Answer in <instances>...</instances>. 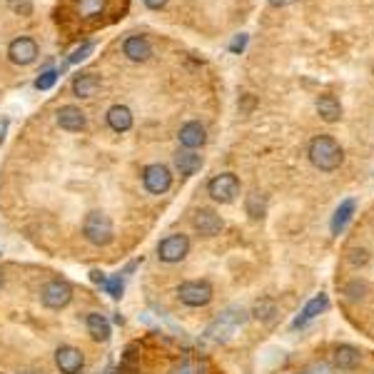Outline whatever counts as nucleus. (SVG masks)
I'll list each match as a JSON object with an SVG mask.
<instances>
[{
	"label": "nucleus",
	"mask_w": 374,
	"mask_h": 374,
	"mask_svg": "<svg viewBox=\"0 0 374 374\" xmlns=\"http://www.w3.org/2000/svg\"><path fill=\"white\" fill-rule=\"evenodd\" d=\"M310 160L322 172H335L344 162V150L332 135H317L310 143Z\"/></svg>",
	"instance_id": "nucleus-1"
},
{
	"label": "nucleus",
	"mask_w": 374,
	"mask_h": 374,
	"mask_svg": "<svg viewBox=\"0 0 374 374\" xmlns=\"http://www.w3.org/2000/svg\"><path fill=\"white\" fill-rule=\"evenodd\" d=\"M82 237H85V242H90L93 247H107V244L115 240L112 220L100 210L87 212L85 220H82Z\"/></svg>",
	"instance_id": "nucleus-2"
},
{
	"label": "nucleus",
	"mask_w": 374,
	"mask_h": 374,
	"mask_svg": "<svg viewBox=\"0 0 374 374\" xmlns=\"http://www.w3.org/2000/svg\"><path fill=\"white\" fill-rule=\"evenodd\" d=\"M244 322H247V312L240 310V307H230V310H224L220 317L212 319L210 327L205 330V335L212 342H227Z\"/></svg>",
	"instance_id": "nucleus-3"
},
{
	"label": "nucleus",
	"mask_w": 374,
	"mask_h": 374,
	"mask_svg": "<svg viewBox=\"0 0 374 374\" xmlns=\"http://www.w3.org/2000/svg\"><path fill=\"white\" fill-rule=\"evenodd\" d=\"M175 292H177V299L185 307H205L212 302L215 290H212V285L207 280H187Z\"/></svg>",
	"instance_id": "nucleus-4"
},
{
	"label": "nucleus",
	"mask_w": 374,
	"mask_h": 374,
	"mask_svg": "<svg viewBox=\"0 0 374 374\" xmlns=\"http://www.w3.org/2000/svg\"><path fill=\"white\" fill-rule=\"evenodd\" d=\"M207 195L220 205H230L240 195V180L232 172H220L207 182Z\"/></svg>",
	"instance_id": "nucleus-5"
},
{
	"label": "nucleus",
	"mask_w": 374,
	"mask_h": 374,
	"mask_svg": "<svg viewBox=\"0 0 374 374\" xmlns=\"http://www.w3.org/2000/svg\"><path fill=\"white\" fill-rule=\"evenodd\" d=\"M187 255H190V237L182 235V232L168 235L157 244V260L165 262V265H177V262H182Z\"/></svg>",
	"instance_id": "nucleus-6"
},
{
	"label": "nucleus",
	"mask_w": 374,
	"mask_h": 374,
	"mask_svg": "<svg viewBox=\"0 0 374 374\" xmlns=\"http://www.w3.org/2000/svg\"><path fill=\"white\" fill-rule=\"evenodd\" d=\"M143 187L150 195H165L172 187V172L168 165L152 162L143 168Z\"/></svg>",
	"instance_id": "nucleus-7"
},
{
	"label": "nucleus",
	"mask_w": 374,
	"mask_h": 374,
	"mask_svg": "<svg viewBox=\"0 0 374 374\" xmlns=\"http://www.w3.org/2000/svg\"><path fill=\"white\" fill-rule=\"evenodd\" d=\"M40 302L48 310H65L73 302V287L65 280H50L40 292Z\"/></svg>",
	"instance_id": "nucleus-8"
},
{
	"label": "nucleus",
	"mask_w": 374,
	"mask_h": 374,
	"mask_svg": "<svg viewBox=\"0 0 374 374\" xmlns=\"http://www.w3.org/2000/svg\"><path fill=\"white\" fill-rule=\"evenodd\" d=\"M55 367L60 374H80L85 367V355L82 349L73 347V344H62L55 349Z\"/></svg>",
	"instance_id": "nucleus-9"
},
{
	"label": "nucleus",
	"mask_w": 374,
	"mask_h": 374,
	"mask_svg": "<svg viewBox=\"0 0 374 374\" xmlns=\"http://www.w3.org/2000/svg\"><path fill=\"white\" fill-rule=\"evenodd\" d=\"M8 57H10V62H15V65H33V62L37 60V43L28 35L15 37V40H10V45H8Z\"/></svg>",
	"instance_id": "nucleus-10"
},
{
	"label": "nucleus",
	"mask_w": 374,
	"mask_h": 374,
	"mask_svg": "<svg viewBox=\"0 0 374 374\" xmlns=\"http://www.w3.org/2000/svg\"><path fill=\"white\" fill-rule=\"evenodd\" d=\"M193 227H195V232H197V235L215 237V235H220V232H222L224 222H222V217H220L215 210L199 207V210L195 212V217H193Z\"/></svg>",
	"instance_id": "nucleus-11"
},
{
	"label": "nucleus",
	"mask_w": 374,
	"mask_h": 374,
	"mask_svg": "<svg viewBox=\"0 0 374 374\" xmlns=\"http://www.w3.org/2000/svg\"><path fill=\"white\" fill-rule=\"evenodd\" d=\"M57 125L68 132H82L87 127V115L78 105H62L57 110Z\"/></svg>",
	"instance_id": "nucleus-12"
},
{
	"label": "nucleus",
	"mask_w": 374,
	"mask_h": 374,
	"mask_svg": "<svg viewBox=\"0 0 374 374\" xmlns=\"http://www.w3.org/2000/svg\"><path fill=\"white\" fill-rule=\"evenodd\" d=\"M177 140H180V145L185 150L202 148V145H205V140H207L205 125L197 123V120H190V123H185L180 127V132H177Z\"/></svg>",
	"instance_id": "nucleus-13"
},
{
	"label": "nucleus",
	"mask_w": 374,
	"mask_h": 374,
	"mask_svg": "<svg viewBox=\"0 0 374 374\" xmlns=\"http://www.w3.org/2000/svg\"><path fill=\"white\" fill-rule=\"evenodd\" d=\"M123 53L127 60L132 62H145L152 55V45L145 35H127L123 43Z\"/></svg>",
	"instance_id": "nucleus-14"
},
{
	"label": "nucleus",
	"mask_w": 374,
	"mask_h": 374,
	"mask_svg": "<svg viewBox=\"0 0 374 374\" xmlns=\"http://www.w3.org/2000/svg\"><path fill=\"white\" fill-rule=\"evenodd\" d=\"M327 307H330V297H327V294H317V297H312L310 302L302 307V312L294 317L292 327H294V330H299V327H307V324H310L312 319H317L319 314L327 310Z\"/></svg>",
	"instance_id": "nucleus-15"
},
{
	"label": "nucleus",
	"mask_w": 374,
	"mask_h": 374,
	"mask_svg": "<svg viewBox=\"0 0 374 374\" xmlns=\"http://www.w3.org/2000/svg\"><path fill=\"white\" fill-rule=\"evenodd\" d=\"M107 120V127H110L112 132H127L132 127V123H135V118H132V110L127 105H112L110 110H107L105 115Z\"/></svg>",
	"instance_id": "nucleus-16"
},
{
	"label": "nucleus",
	"mask_w": 374,
	"mask_h": 374,
	"mask_svg": "<svg viewBox=\"0 0 374 374\" xmlns=\"http://www.w3.org/2000/svg\"><path fill=\"white\" fill-rule=\"evenodd\" d=\"M85 327H87V335L93 337L95 342H107L112 335V327L103 312H90L85 317Z\"/></svg>",
	"instance_id": "nucleus-17"
},
{
	"label": "nucleus",
	"mask_w": 374,
	"mask_h": 374,
	"mask_svg": "<svg viewBox=\"0 0 374 374\" xmlns=\"http://www.w3.org/2000/svg\"><path fill=\"white\" fill-rule=\"evenodd\" d=\"M100 90V75L95 73H78L73 78V93L75 98H93Z\"/></svg>",
	"instance_id": "nucleus-18"
},
{
	"label": "nucleus",
	"mask_w": 374,
	"mask_h": 374,
	"mask_svg": "<svg viewBox=\"0 0 374 374\" xmlns=\"http://www.w3.org/2000/svg\"><path fill=\"white\" fill-rule=\"evenodd\" d=\"M175 168H177V172L185 175V177H190V175L199 172V168H202V155H197L195 150H177V155H175Z\"/></svg>",
	"instance_id": "nucleus-19"
},
{
	"label": "nucleus",
	"mask_w": 374,
	"mask_h": 374,
	"mask_svg": "<svg viewBox=\"0 0 374 374\" xmlns=\"http://www.w3.org/2000/svg\"><path fill=\"white\" fill-rule=\"evenodd\" d=\"M335 367L337 369H357L362 362V355L359 349L352 347V344H339V347H335Z\"/></svg>",
	"instance_id": "nucleus-20"
},
{
	"label": "nucleus",
	"mask_w": 374,
	"mask_h": 374,
	"mask_svg": "<svg viewBox=\"0 0 374 374\" xmlns=\"http://www.w3.org/2000/svg\"><path fill=\"white\" fill-rule=\"evenodd\" d=\"M317 112L324 123H339L342 118V105L335 95H319L317 98Z\"/></svg>",
	"instance_id": "nucleus-21"
},
{
	"label": "nucleus",
	"mask_w": 374,
	"mask_h": 374,
	"mask_svg": "<svg viewBox=\"0 0 374 374\" xmlns=\"http://www.w3.org/2000/svg\"><path fill=\"white\" fill-rule=\"evenodd\" d=\"M355 210H357V202L355 199H344L342 205L335 210V217H332V235H342L344 227L352 222L355 217Z\"/></svg>",
	"instance_id": "nucleus-22"
},
{
	"label": "nucleus",
	"mask_w": 374,
	"mask_h": 374,
	"mask_svg": "<svg viewBox=\"0 0 374 374\" xmlns=\"http://www.w3.org/2000/svg\"><path fill=\"white\" fill-rule=\"evenodd\" d=\"M252 314H255V317L260 319V322L272 324V322H274V317L280 314V310H277V302H274V299L262 297V299H257L255 307H252Z\"/></svg>",
	"instance_id": "nucleus-23"
},
{
	"label": "nucleus",
	"mask_w": 374,
	"mask_h": 374,
	"mask_svg": "<svg viewBox=\"0 0 374 374\" xmlns=\"http://www.w3.org/2000/svg\"><path fill=\"white\" fill-rule=\"evenodd\" d=\"M247 215L252 220H260L262 215H265V197H262L260 193H249L247 195Z\"/></svg>",
	"instance_id": "nucleus-24"
},
{
	"label": "nucleus",
	"mask_w": 374,
	"mask_h": 374,
	"mask_svg": "<svg viewBox=\"0 0 374 374\" xmlns=\"http://www.w3.org/2000/svg\"><path fill=\"white\" fill-rule=\"evenodd\" d=\"M78 8H80L82 18H98L105 10V0H80Z\"/></svg>",
	"instance_id": "nucleus-25"
},
{
	"label": "nucleus",
	"mask_w": 374,
	"mask_h": 374,
	"mask_svg": "<svg viewBox=\"0 0 374 374\" xmlns=\"http://www.w3.org/2000/svg\"><path fill=\"white\" fill-rule=\"evenodd\" d=\"M107 294H110L112 299H120L123 297V290H125V282H123V277L120 274H110L107 277V282H105V287H103Z\"/></svg>",
	"instance_id": "nucleus-26"
},
{
	"label": "nucleus",
	"mask_w": 374,
	"mask_h": 374,
	"mask_svg": "<svg viewBox=\"0 0 374 374\" xmlns=\"http://www.w3.org/2000/svg\"><path fill=\"white\" fill-rule=\"evenodd\" d=\"M57 70H53V68H48V70H43V73L37 75V80H35V90H50V87L55 85V80H57Z\"/></svg>",
	"instance_id": "nucleus-27"
},
{
	"label": "nucleus",
	"mask_w": 374,
	"mask_h": 374,
	"mask_svg": "<svg viewBox=\"0 0 374 374\" xmlns=\"http://www.w3.org/2000/svg\"><path fill=\"white\" fill-rule=\"evenodd\" d=\"M93 50H95V43H93V40H87V43H82L80 48H75L73 53H70L68 60L70 62H82L87 55H90V53H93Z\"/></svg>",
	"instance_id": "nucleus-28"
},
{
	"label": "nucleus",
	"mask_w": 374,
	"mask_h": 374,
	"mask_svg": "<svg viewBox=\"0 0 374 374\" xmlns=\"http://www.w3.org/2000/svg\"><path fill=\"white\" fill-rule=\"evenodd\" d=\"M8 8L12 12H18V15H33V0H8Z\"/></svg>",
	"instance_id": "nucleus-29"
},
{
	"label": "nucleus",
	"mask_w": 374,
	"mask_h": 374,
	"mask_svg": "<svg viewBox=\"0 0 374 374\" xmlns=\"http://www.w3.org/2000/svg\"><path fill=\"white\" fill-rule=\"evenodd\" d=\"M305 374H335V367L327 364V362H314Z\"/></svg>",
	"instance_id": "nucleus-30"
},
{
	"label": "nucleus",
	"mask_w": 374,
	"mask_h": 374,
	"mask_svg": "<svg viewBox=\"0 0 374 374\" xmlns=\"http://www.w3.org/2000/svg\"><path fill=\"white\" fill-rule=\"evenodd\" d=\"M347 294H349V299H362V297H364V285L355 280L352 285L347 287Z\"/></svg>",
	"instance_id": "nucleus-31"
},
{
	"label": "nucleus",
	"mask_w": 374,
	"mask_h": 374,
	"mask_svg": "<svg viewBox=\"0 0 374 374\" xmlns=\"http://www.w3.org/2000/svg\"><path fill=\"white\" fill-rule=\"evenodd\" d=\"M244 45H247V35H237L235 40H232L230 50H232V53H242Z\"/></svg>",
	"instance_id": "nucleus-32"
},
{
	"label": "nucleus",
	"mask_w": 374,
	"mask_h": 374,
	"mask_svg": "<svg viewBox=\"0 0 374 374\" xmlns=\"http://www.w3.org/2000/svg\"><path fill=\"white\" fill-rule=\"evenodd\" d=\"M90 280H93L95 285L105 287V282H107V274H105V272H100V269H93V272H90Z\"/></svg>",
	"instance_id": "nucleus-33"
},
{
	"label": "nucleus",
	"mask_w": 374,
	"mask_h": 374,
	"mask_svg": "<svg viewBox=\"0 0 374 374\" xmlns=\"http://www.w3.org/2000/svg\"><path fill=\"white\" fill-rule=\"evenodd\" d=\"M143 3H145V8H150V10H162L170 0H143Z\"/></svg>",
	"instance_id": "nucleus-34"
},
{
	"label": "nucleus",
	"mask_w": 374,
	"mask_h": 374,
	"mask_svg": "<svg viewBox=\"0 0 374 374\" xmlns=\"http://www.w3.org/2000/svg\"><path fill=\"white\" fill-rule=\"evenodd\" d=\"M6 130H8V118L0 120V145L6 143Z\"/></svg>",
	"instance_id": "nucleus-35"
},
{
	"label": "nucleus",
	"mask_w": 374,
	"mask_h": 374,
	"mask_svg": "<svg viewBox=\"0 0 374 374\" xmlns=\"http://www.w3.org/2000/svg\"><path fill=\"white\" fill-rule=\"evenodd\" d=\"M294 0H269V6L272 8H287V6H292Z\"/></svg>",
	"instance_id": "nucleus-36"
},
{
	"label": "nucleus",
	"mask_w": 374,
	"mask_h": 374,
	"mask_svg": "<svg viewBox=\"0 0 374 374\" xmlns=\"http://www.w3.org/2000/svg\"><path fill=\"white\" fill-rule=\"evenodd\" d=\"M3 285H6V277H3V272H0V290H3Z\"/></svg>",
	"instance_id": "nucleus-37"
},
{
	"label": "nucleus",
	"mask_w": 374,
	"mask_h": 374,
	"mask_svg": "<svg viewBox=\"0 0 374 374\" xmlns=\"http://www.w3.org/2000/svg\"><path fill=\"white\" fill-rule=\"evenodd\" d=\"M372 73H374V68H372Z\"/></svg>",
	"instance_id": "nucleus-38"
}]
</instances>
